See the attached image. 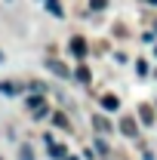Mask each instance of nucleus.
Instances as JSON below:
<instances>
[{
	"instance_id": "f257e3e1",
	"label": "nucleus",
	"mask_w": 157,
	"mask_h": 160,
	"mask_svg": "<svg viewBox=\"0 0 157 160\" xmlns=\"http://www.w3.org/2000/svg\"><path fill=\"white\" fill-rule=\"evenodd\" d=\"M71 52H74V56H83V52H86V40L74 37V40H71Z\"/></svg>"
},
{
	"instance_id": "f03ea898",
	"label": "nucleus",
	"mask_w": 157,
	"mask_h": 160,
	"mask_svg": "<svg viewBox=\"0 0 157 160\" xmlns=\"http://www.w3.org/2000/svg\"><path fill=\"white\" fill-rule=\"evenodd\" d=\"M0 92H6V96H16V92H19V89H16V86H13V83H0Z\"/></svg>"
},
{
	"instance_id": "7ed1b4c3",
	"label": "nucleus",
	"mask_w": 157,
	"mask_h": 160,
	"mask_svg": "<svg viewBox=\"0 0 157 160\" xmlns=\"http://www.w3.org/2000/svg\"><path fill=\"white\" fill-rule=\"evenodd\" d=\"M102 105H105V108H111V111H114V108H117V99H114V96H105V99H102Z\"/></svg>"
},
{
	"instance_id": "20e7f679",
	"label": "nucleus",
	"mask_w": 157,
	"mask_h": 160,
	"mask_svg": "<svg viewBox=\"0 0 157 160\" xmlns=\"http://www.w3.org/2000/svg\"><path fill=\"white\" fill-rule=\"evenodd\" d=\"M49 154H53V157H62V154H65V148H59V145H53V148H49Z\"/></svg>"
},
{
	"instance_id": "39448f33",
	"label": "nucleus",
	"mask_w": 157,
	"mask_h": 160,
	"mask_svg": "<svg viewBox=\"0 0 157 160\" xmlns=\"http://www.w3.org/2000/svg\"><path fill=\"white\" fill-rule=\"evenodd\" d=\"M77 80H83V83H86V80H89V71H86V68H80V71H77Z\"/></svg>"
},
{
	"instance_id": "423d86ee",
	"label": "nucleus",
	"mask_w": 157,
	"mask_h": 160,
	"mask_svg": "<svg viewBox=\"0 0 157 160\" xmlns=\"http://www.w3.org/2000/svg\"><path fill=\"white\" fill-rule=\"evenodd\" d=\"M105 6V0H93V9H102Z\"/></svg>"
},
{
	"instance_id": "0eeeda50",
	"label": "nucleus",
	"mask_w": 157,
	"mask_h": 160,
	"mask_svg": "<svg viewBox=\"0 0 157 160\" xmlns=\"http://www.w3.org/2000/svg\"><path fill=\"white\" fill-rule=\"evenodd\" d=\"M148 3H157V0H148Z\"/></svg>"
},
{
	"instance_id": "6e6552de",
	"label": "nucleus",
	"mask_w": 157,
	"mask_h": 160,
	"mask_svg": "<svg viewBox=\"0 0 157 160\" xmlns=\"http://www.w3.org/2000/svg\"><path fill=\"white\" fill-rule=\"evenodd\" d=\"M0 62H3V52H0Z\"/></svg>"
}]
</instances>
